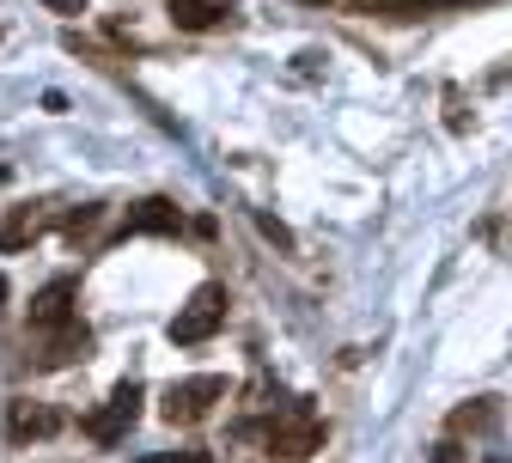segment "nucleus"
<instances>
[{"instance_id":"nucleus-1","label":"nucleus","mask_w":512,"mask_h":463,"mask_svg":"<svg viewBox=\"0 0 512 463\" xmlns=\"http://www.w3.org/2000/svg\"><path fill=\"white\" fill-rule=\"evenodd\" d=\"M220 323H226V287H220V281H202L196 293L177 305V317H171V342H177V348H196V342L214 336Z\"/></svg>"},{"instance_id":"nucleus-2","label":"nucleus","mask_w":512,"mask_h":463,"mask_svg":"<svg viewBox=\"0 0 512 463\" xmlns=\"http://www.w3.org/2000/svg\"><path fill=\"white\" fill-rule=\"evenodd\" d=\"M214 403H226V378H220V372H202V378H177V384L165 390L159 415H165L171 427H196V421L214 415Z\"/></svg>"},{"instance_id":"nucleus-3","label":"nucleus","mask_w":512,"mask_h":463,"mask_svg":"<svg viewBox=\"0 0 512 463\" xmlns=\"http://www.w3.org/2000/svg\"><path fill=\"white\" fill-rule=\"evenodd\" d=\"M263 445L275 457H311L317 445H324V421H317L305 403H281L269 415V427H263Z\"/></svg>"},{"instance_id":"nucleus-4","label":"nucleus","mask_w":512,"mask_h":463,"mask_svg":"<svg viewBox=\"0 0 512 463\" xmlns=\"http://www.w3.org/2000/svg\"><path fill=\"white\" fill-rule=\"evenodd\" d=\"M141 403H147V390H141L135 378H128V384H116V390H110V403H104V409H98V415L86 421V433H92L98 445H116V439H122L128 427L141 421Z\"/></svg>"},{"instance_id":"nucleus-5","label":"nucleus","mask_w":512,"mask_h":463,"mask_svg":"<svg viewBox=\"0 0 512 463\" xmlns=\"http://www.w3.org/2000/svg\"><path fill=\"white\" fill-rule=\"evenodd\" d=\"M183 226V208L165 202V195H147V202H135L122 214V238H141V232H177Z\"/></svg>"},{"instance_id":"nucleus-6","label":"nucleus","mask_w":512,"mask_h":463,"mask_svg":"<svg viewBox=\"0 0 512 463\" xmlns=\"http://www.w3.org/2000/svg\"><path fill=\"white\" fill-rule=\"evenodd\" d=\"M74 281H49L37 299H31V329H68L74 323Z\"/></svg>"},{"instance_id":"nucleus-7","label":"nucleus","mask_w":512,"mask_h":463,"mask_svg":"<svg viewBox=\"0 0 512 463\" xmlns=\"http://www.w3.org/2000/svg\"><path fill=\"white\" fill-rule=\"evenodd\" d=\"M86 348H92V336L80 323H68V329H55V336L37 348V366H74V360H86Z\"/></svg>"},{"instance_id":"nucleus-8","label":"nucleus","mask_w":512,"mask_h":463,"mask_svg":"<svg viewBox=\"0 0 512 463\" xmlns=\"http://www.w3.org/2000/svg\"><path fill=\"white\" fill-rule=\"evenodd\" d=\"M439 7H482V0H354V13H378V19H415Z\"/></svg>"},{"instance_id":"nucleus-9","label":"nucleus","mask_w":512,"mask_h":463,"mask_svg":"<svg viewBox=\"0 0 512 463\" xmlns=\"http://www.w3.org/2000/svg\"><path fill=\"white\" fill-rule=\"evenodd\" d=\"M232 7L226 0H171V25L177 31H214Z\"/></svg>"},{"instance_id":"nucleus-10","label":"nucleus","mask_w":512,"mask_h":463,"mask_svg":"<svg viewBox=\"0 0 512 463\" xmlns=\"http://www.w3.org/2000/svg\"><path fill=\"white\" fill-rule=\"evenodd\" d=\"M13 439H49V433H61V415L55 409H43V403H13Z\"/></svg>"},{"instance_id":"nucleus-11","label":"nucleus","mask_w":512,"mask_h":463,"mask_svg":"<svg viewBox=\"0 0 512 463\" xmlns=\"http://www.w3.org/2000/svg\"><path fill=\"white\" fill-rule=\"evenodd\" d=\"M43 7H49V13H61V19H74V13H86L80 0H43Z\"/></svg>"},{"instance_id":"nucleus-12","label":"nucleus","mask_w":512,"mask_h":463,"mask_svg":"<svg viewBox=\"0 0 512 463\" xmlns=\"http://www.w3.org/2000/svg\"><path fill=\"white\" fill-rule=\"evenodd\" d=\"M0 305H7V275H0Z\"/></svg>"},{"instance_id":"nucleus-13","label":"nucleus","mask_w":512,"mask_h":463,"mask_svg":"<svg viewBox=\"0 0 512 463\" xmlns=\"http://www.w3.org/2000/svg\"><path fill=\"white\" fill-rule=\"evenodd\" d=\"M299 7H324V0H299Z\"/></svg>"}]
</instances>
